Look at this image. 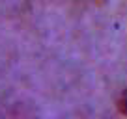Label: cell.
Instances as JSON below:
<instances>
[{"label": "cell", "mask_w": 127, "mask_h": 119, "mask_svg": "<svg viewBox=\"0 0 127 119\" xmlns=\"http://www.w3.org/2000/svg\"><path fill=\"white\" fill-rule=\"evenodd\" d=\"M118 106H120V110H122V114H125V115H127V89L122 93V97H120V102H118Z\"/></svg>", "instance_id": "cell-1"}, {"label": "cell", "mask_w": 127, "mask_h": 119, "mask_svg": "<svg viewBox=\"0 0 127 119\" xmlns=\"http://www.w3.org/2000/svg\"><path fill=\"white\" fill-rule=\"evenodd\" d=\"M71 2H82V4H88V2H92V0H71Z\"/></svg>", "instance_id": "cell-2"}]
</instances>
